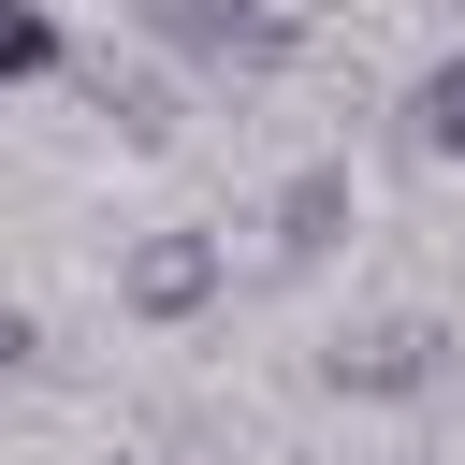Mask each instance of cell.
Returning a JSON list of instances; mask_svg holds the SVG:
<instances>
[{
  "label": "cell",
  "instance_id": "obj_7",
  "mask_svg": "<svg viewBox=\"0 0 465 465\" xmlns=\"http://www.w3.org/2000/svg\"><path fill=\"white\" fill-rule=\"evenodd\" d=\"M407 145H421V160H465V44L407 87Z\"/></svg>",
  "mask_w": 465,
  "mask_h": 465
},
{
  "label": "cell",
  "instance_id": "obj_6",
  "mask_svg": "<svg viewBox=\"0 0 465 465\" xmlns=\"http://www.w3.org/2000/svg\"><path fill=\"white\" fill-rule=\"evenodd\" d=\"M58 73H73V29H58L44 0H0V102H15V87H58Z\"/></svg>",
  "mask_w": 465,
  "mask_h": 465
},
{
  "label": "cell",
  "instance_id": "obj_2",
  "mask_svg": "<svg viewBox=\"0 0 465 465\" xmlns=\"http://www.w3.org/2000/svg\"><path fill=\"white\" fill-rule=\"evenodd\" d=\"M450 320H421V305H378V320H349L334 349H320V392L334 407H421V392H450Z\"/></svg>",
  "mask_w": 465,
  "mask_h": 465
},
{
  "label": "cell",
  "instance_id": "obj_1",
  "mask_svg": "<svg viewBox=\"0 0 465 465\" xmlns=\"http://www.w3.org/2000/svg\"><path fill=\"white\" fill-rule=\"evenodd\" d=\"M116 15H131V44H160L189 73H232V87H262V73L305 58V15L291 0H116Z\"/></svg>",
  "mask_w": 465,
  "mask_h": 465
},
{
  "label": "cell",
  "instance_id": "obj_8",
  "mask_svg": "<svg viewBox=\"0 0 465 465\" xmlns=\"http://www.w3.org/2000/svg\"><path fill=\"white\" fill-rule=\"evenodd\" d=\"M29 349H44V334H29V305H0V378H15Z\"/></svg>",
  "mask_w": 465,
  "mask_h": 465
},
{
  "label": "cell",
  "instance_id": "obj_3",
  "mask_svg": "<svg viewBox=\"0 0 465 465\" xmlns=\"http://www.w3.org/2000/svg\"><path fill=\"white\" fill-rule=\"evenodd\" d=\"M218 291H232V247H218V232H189V218H160V232H131V247H116V320H145V334L218 320Z\"/></svg>",
  "mask_w": 465,
  "mask_h": 465
},
{
  "label": "cell",
  "instance_id": "obj_4",
  "mask_svg": "<svg viewBox=\"0 0 465 465\" xmlns=\"http://www.w3.org/2000/svg\"><path fill=\"white\" fill-rule=\"evenodd\" d=\"M349 218H363L349 160H291V174H276V203H262V262H276V276H305V262H334V247H349Z\"/></svg>",
  "mask_w": 465,
  "mask_h": 465
},
{
  "label": "cell",
  "instance_id": "obj_5",
  "mask_svg": "<svg viewBox=\"0 0 465 465\" xmlns=\"http://www.w3.org/2000/svg\"><path fill=\"white\" fill-rule=\"evenodd\" d=\"M73 87H87V102H102V131H116V145H131V160H160V145H174V131H189V87H174V73H160V58H73Z\"/></svg>",
  "mask_w": 465,
  "mask_h": 465
}]
</instances>
